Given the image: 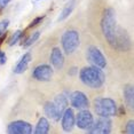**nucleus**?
Instances as JSON below:
<instances>
[{"label":"nucleus","instance_id":"18","mask_svg":"<svg viewBox=\"0 0 134 134\" xmlns=\"http://www.w3.org/2000/svg\"><path fill=\"white\" fill-rule=\"evenodd\" d=\"M49 131V123L45 117H41L39 119L37 126H36L35 133L36 134H46Z\"/></svg>","mask_w":134,"mask_h":134},{"label":"nucleus","instance_id":"21","mask_svg":"<svg viewBox=\"0 0 134 134\" xmlns=\"http://www.w3.org/2000/svg\"><path fill=\"white\" fill-rule=\"evenodd\" d=\"M23 33L24 32L22 31V30H17V31L15 32L13 36H12V38H10V40H9V46H14L16 42H19L21 37L23 36Z\"/></svg>","mask_w":134,"mask_h":134},{"label":"nucleus","instance_id":"16","mask_svg":"<svg viewBox=\"0 0 134 134\" xmlns=\"http://www.w3.org/2000/svg\"><path fill=\"white\" fill-rule=\"evenodd\" d=\"M44 111H45V114H46L47 117H49L51 119L57 120L60 118L59 111H57L54 102H46L44 104Z\"/></svg>","mask_w":134,"mask_h":134},{"label":"nucleus","instance_id":"15","mask_svg":"<svg viewBox=\"0 0 134 134\" xmlns=\"http://www.w3.org/2000/svg\"><path fill=\"white\" fill-rule=\"evenodd\" d=\"M30 61H31V53H25L21 57L20 62L16 64V66H15V72L16 74H23L28 68Z\"/></svg>","mask_w":134,"mask_h":134},{"label":"nucleus","instance_id":"9","mask_svg":"<svg viewBox=\"0 0 134 134\" xmlns=\"http://www.w3.org/2000/svg\"><path fill=\"white\" fill-rule=\"evenodd\" d=\"M75 121H76V124H77V126L79 129L88 130L94 124V118L90 111L84 109V110L78 112L77 117H75Z\"/></svg>","mask_w":134,"mask_h":134},{"label":"nucleus","instance_id":"3","mask_svg":"<svg viewBox=\"0 0 134 134\" xmlns=\"http://www.w3.org/2000/svg\"><path fill=\"white\" fill-rule=\"evenodd\" d=\"M94 109L96 114L102 117H114L118 112L116 102L107 97H97L94 100Z\"/></svg>","mask_w":134,"mask_h":134},{"label":"nucleus","instance_id":"24","mask_svg":"<svg viewBox=\"0 0 134 134\" xmlns=\"http://www.w3.org/2000/svg\"><path fill=\"white\" fill-rule=\"evenodd\" d=\"M42 20H44V16H39V17H37V19H35V20H33L31 23H30L29 28H33V26H36V25H37V24L40 23Z\"/></svg>","mask_w":134,"mask_h":134},{"label":"nucleus","instance_id":"14","mask_svg":"<svg viewBox=\"0 0 134 134\" xmlns=\"http://www.w3.org/2000/svg\"><path fill=\"white\" fill-rule=\"evenodd\" d=\"M124 97H125V103L129 107L131 110L134 108V91L132 85H126L124 88Z\"/></svg>","mask_w":134,"mask_h":134},{"label":"nucleus","instance_id":"17","mask_svg":"<svg viewBox=\"0 0 134 134\" xmlns=\"http://www.w3.org/2000/svg\"><path fill=\"white\" fill-rule=\"evenodd\" d=\"M54 104H55L57 111H59V115L61 117L62 114L64 112V110L66 109V107H68V100H66V97L64 95H57L55 97V100H54Z\"/></svg>","mask_w":134,"mask_h":134},{"label":"nucleus","instance_id":"13","mask_svg":"<svg viewBox=\"0 0 134 134\" xmlns=\"http://www.w3.org/2000/svg\"><path fill=\"white\" fill-rule=\"evenodd\" d=\"M51 63L52 65L54 66L55 69L60 70L63 66V63H64V57H63L62 52L60 51V48H53L51 53Z\"/></svg>","mask_w":134,"mask_h":134},{"label":"nucleus","instance_id":"22","mask_svg":"<svg viewBox=\"0 0 134 134\" xmlns=\"http://www.w3.org/2000/svg\"><path fill=\"white\" fill-rule=\"evenodd\" d=\"M8 24H9V21L8 20H2L0 21V37L5 33V31L8 28Z\"/></svg>","mask_w":134,"mask_h":134},{"label":"nucleus","instance_id":"11","mask_svg":"<svg viewBox=\"0 0 134 134\" xmlns=\"http://www.w3.org/2000/svg\"><path fill=\"white\" fill-rule=\"evenodd\" d=\"M70 102H71L72 107H75L77 109H86L90 105V102H88L86 95L83 92H79V91H75V92L71 93Z\"/></svg>","mask_w":134,"mask_h":134},{"label":"nucleus","instance_id":"10","mask_svg":"<svg viewBox=\"0 0 134 134\" xmlns=\"http://www.w3.org/2000/svg\"><path fill=\"white\" fill-rule=\"evenodd\" d=\"M32 77L35 79H37V80L48 81L52 77H53V69H52L49 65H47V64L38 65L37 68L33 70Z\"/></svg>","mask_w":134,"mask_h":134},{"label":"nucleus","instance_id":"20","mask_svg":"<svg viewBox=\"0 0 134 134\" xmlns=\"http://www.w3.org/2000/svg\"><path fill=\"white\" fill-rule=\"evenodd\" d=\"M39 36H40V32H36V33H33V35H31V36H30V37H29L28 39H25V41L23 42V47L25 48V47L31 46L32 44H35V42L38 40Z\"/></svg>","mask_w":134,"mask_h":134},{"label":"nucleus","instance_id":"7","mask_svg":"<svg viewBox=\"0 0 134 134\" xmlns=\"http://www.w3.org/2000/svg\"><path fill=\"white\" fill-rule=\"evenodd\" d=\"M131 47V40L127 33L123 28H118L116 30V45L115 48L119 51H127Z\"/></svg>","mask_w":134,"mask_h":134},{"label":"nucleus","instance_id":"12","mask_svg":"<svg viewBox=\"0 0 134 134\" xmlns=\"http://www.w3.org/2000/svg\"><path fill=\"white\" fill-rule=\"evenodd\" d=\"M75 125V115L71 108H66L62 116V129L65 132H70Z\"/></svg>","mask_w":134,"mask_h":134},{"label":"nucleus","instance_id":"4","mask_svg":"<svg viewBox=\"0 0 134 134\" xmlns=\"http://www.w3.org/2000/svg\"><path fill=\"white\" fill-rule=\"evenodd\" d=\"M79 46V35L75 30H68L62 36V47L66 54H72Z\"/></svg>","mask_w":134,"mask_h":134},{"label":"nucleus","instance_id":"5","mask_svg":"<svg viewBox=\"0 0 134 134\" xmlns=\"http://www.w3.org/2000/svg\"><path fill=\"white\" fill-rule=\"evenodd\" d=\"M87 59L94 66L102 69L107 66V61L105 57L103 56V54L99 51V48H96L95 46H91L87 49Z\"/></svg>","mask_w":134,"mask_h":134},{"label":"nucleus","instance_id":"2","mask_svg":"<svg viewBox=\"0 0 134 134\" xmlns=\"http://www.w3.org/2000/svg\"><path fill=\"white\" fill-rule=\"evenodd\" d=\"M79 78L81 83L85 84L88 87L92 88H99L104 84L105 77L103 71L97 66H86L81 69L79 72Z\"/></svg>","mask_w":134,"mask_h":134},{"label":"nucleus","instance_id":"1","mask_svg":"<svg viewBox=\"0 0 134 134\" xmlns=\"http://www.w3.org/2000/svg\"><path fill=\"white\" fill-rule=\"evenodd\" d=\"M101 30L103 36L105 37L109 45L115 47L116 45V30H117V23H116V14L112 8H107L103 12L101 20Z\"/></svg>","mask_w":134,"mask_h":134},{"label":"nucleus","instance_id":"19","mask_svg":"<svg viewBox=\"0 0 134 134\" xmlns=\"http://www.w3.org/2000/svg\"><path fill=\"white\" fill-rule=\"evenodd\" d=\"M74 6H75V0H71V1H69L68 4L65 5V7L63 8L62 12H61V15H60V17H59L60 22H61V21H63V20H65L66 17H68L69 15L71 14L72 9H74Z\"/></svg>","mask_w":134,"mask_h":134},{"label":"nucleus","instance_id":"26","mask_svg":"<svg viewBox=\"0 0 134 134\" xmlns=\"http://www.w3.org/2000/svg\"><path fill=\"white\" fill-rule=\"evenodd\" d=\"M10 0H0V8H4L5 6H7V4Z\"/></svg>","mask_w":134,"mask_h":134},{"label":"nucleus","instance_id":"8","mask_svg":"<svg viewBox=\"0 0 134 134\" xmlns=\"http://www.w3.org/2000/svg\"><path fill=\"white\" fill-rule=\"evenodd\" d=\"M7 132L10 134H30L32 133V126L26 121L17 120L8 125Z\"/></svg>","mask_w":134,"mask_h":134},{"label":"nucleus","instance_id":"6","mask_svg":"<svg viewBox=\"0 0 134 134\" xmlns=\"http://www.w3.org/2000/svg\"><path fill=\"white\" fill-rule=\"evenodd\" d=\"M88 133H101V134H107L111 132V120L108 117H102L96 120L90 129L87 130Z\"/></svg>","mask_w":134,"mask_h":134},{"label":"nucleus","instance_id":"23","mask_svg":"<svg viewBox=\"0 0 134 134\" xmlns=\"http://www.w3.org/2000/svg\"><path fill=\"white\" fill-rule=\"evenodd\" d=\"M126 132L130 133V134H133V133H134V121H133V120H130L129 123H127Z\"/></svg>","mask_w":134,"mask_h":134},{"label":"nucleus","instance_id":"25","mask_svg":"<svg viewBox=\"0 0 134 134\" xmlns=\"http://www.w3.org/2000/svg\"><path fill=\"white\" fill-rule=\"evenodd\" d=\"M6 63V54L4 53V52L0 51V64H5Z\"/></svg>","mask_w":134,"mask_h":134}]
</instances>
